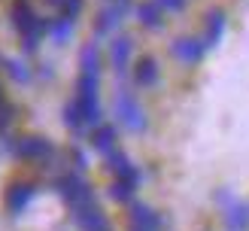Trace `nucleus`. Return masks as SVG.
<instances>
[{"instance_id":"1","label":"nucleus","mask_w":249,"mask_h":231,"mask_svg":"<svg viewBox=\"0 0 249 231\" xmlns=\"http://www.w3.org/2000/svg\"><path fill=\"white\" fill-rule=\"evenodd\" d=\"M82 73H79V94H76V107L82 113L85 125H101V101H97V76H101V55L97 46L89 43L82 49Z\"/></svg>"},{"instance_id":"2","label":"nucleus","mask_w":249,"mask_h":231,"mask_svg":"<svg viewBox=\"0 0 249 231\" xmlns=\"http://www.w3.org/2000/svg\"><path fill=\"white\" fill-rule=\"evenodd\" d=\"M9 152L18 158V161H49V158L55 155L52 143H49L46 137H16L9 143Z\"/></svg>"},{"instance_id":"3","label":"nucleus","mask_w":249,"mask_h":231,"mask_svg":"<svg viewBox=\"0 0 249 231\" xmlns=\"http://www.w3.org/2000/svg\"><path fill=\"white\" fill-rule=\"evenodd\" d=\"M55 189H58V195L73 207V210H76V207H82V204H91V201H94L91 186H89V182H85L79 174H64V177L55 182Z\"/></svg>"},{"instance_id":"4","label":"nucleus","mask_w":249,"mask_h":231,"mask_svg":"<svg viewBox=\"0 0 249 231\" xmlns=\"http://www.w3.org/2000/svg\"><path fill=\"white\" fill-rule=\"evenodd\" d=\"M116 116L128 131H143L146 128V113H143V107L137 104V97L131 91L116 94Z\"/></svg>"},{"instance_id":"5","label":"nucleus","mask_w":249,"mask_h":231,"mask_svg":"<svg viewBox=\"0 0 249 231\" xmlns=\"http://www.w3.org/2000/svg\"><path fill=\"white\" fill-rule=\"evenodd\" d=\"M73 216H76V222L82 231H109V222H107V216L101 213V207H97L94 201L91 204H82L73 210Z\"/></svg>"},{"instance_id":"6","label":"nucleus","mask_w":249,"mask_h":231,"mask_svg":"<svg viewBox=\"0 0 249 231\" xmlns=\"http://www.w3.org/2000/svg\"><path fill=\"white\" fill-rule=\"evenodd\" d=\"M107 167L116 174L119 182H131V186H137V179H140V177H137V167L131 164V158L124 155V152H116L113 149V152L107 155Z\"/></svg>"},{"instance_id":"7","label":"nucleus","mask_w":249,"mask_h":231,"mask_svg":"<svg viewBox=\"0 0 249 231\" xmlns=\"http://www.w3.org/2000/svg\"><path fill=\"white\" fill-rule=\"evenodd\" d=\"M131 228L137 231H161V219L152 207L146 204H131Z\"/></svg>"},{"instance_id":"8","label":"nucleus","mask_w":249,"mask_h":231,"mask_svg":"<svg viewBox=\"0 0 249 231\" xmlns=\"http://www.w3.org/2000/svg\"><path fill=\"white\" fill-rule=\"evenodd\" d=\"M124 12H128V0H116L113 6H107L101 16H97V34H113L122 24Z\"/></svg>"},{"instance_id":"9","label":"nucleus","mask_w":249,"mask_h":231,"mask_svg":"<svg viewBox=\"0 0 249 231\" xmlns=\"http://www.w3.org/2000/svg\"><path fill=\"white\" fill-rule=\"evenodd\" d=\"M131 55H134V43L128 40V36H116V40L109 43V61H113L116 73H124V70H128Z\"/></svg>"},{"instance_id":"10","label":"nucleus","mask_w":249,"mask_h":231,"mask_svg":"<svg viewBox=\"0 0 249 231\" xmlns=\"http://www.w3.org/2000/svg\"><path fill=\"white\" fill-rule=\"evenodd\" d=\"M207 46L201 40H189V36H182V40L173 43V55H177L179 61H185V64H197V61L204 58Z\"/></svg>"},{"instance_id":"11","label":"nucleus","mask_w":249,"mask_h":231,"mask_svg":"<svg viewBox=\"0 0 249 231\" xmlns=\"http://www.w3.org/2000/svg\"><path fill=\"white\" fill-rule=\"evenodd\" d=\"M34 195H36V189L31 186V182H16V186H9V192H6V207L12 213H21L24 207L31 204Z\"/></svg>"},{"instance_id":"12","label":"nucleus","mask_w":249,"mask_h":231,"mask_svg":"<svg viewBox=\"0 0 249 231\" xmlns=\"http://www.w3.org/2000/svg\"><path fill=\"white\" fill-rule=\"evenodd\" d=\"M137 18H140V24L143 28H161L164 24V9H161L155 0H146V3H140L137 6Z\"/></svg>"},{"instance_id":"13","label":"nucleus","mask_w":249,"mask_h":231,"mask_svg":"<svg viewBox=\"0 0 249 231\" xmlns=\"http://www.w3.org/2000/svg\"><path fill=\"white\" fill-rule=\"evenodd\" d=\"M134 82L143 85V89H149V85L158 82V64H155V58L146 55V58L137 61V67H134Z\"/></svg>"},{"instance_id":"14","label":"nucleus","mask_w":249,"mask_h":231,"mask_svg":"<svg viewBox=\"0 0 249 231\" xmlns=\"http://www.w3.org/2000/svg\"><path fill=\"white\" fill-rule=\"evenodd\" d=\"M222 31H225V12H210V16H207V31H204V46L207 49H213L219 40H222Z\"/></svg>"},{"instance_id":"15","label":"nucleus","mask_w":249,"mask_h":231,"mask_svg":"<svg viewBox=\"0 0 249 231\" xmlns=\"http://www.w3.org/2000/svg\"><path fill=\"white\" fill-rule=\"evenodd\" d=\"M94 149L104 152V155H109L116 149V128L113 125H97V131H94Z\"/></svg>"},{"instance_id":"16","label":"nucleus","mask_w":249,"mask_h":231,"mask_svg":"<svg viewBox=\"0 0 249 231\" xmlns=\"http://www.w3.org/2000/svg\"><path fill=\"white\" fill-rule=\"evenodd\" d=\"M46 34L52 36L55 43H64V40H70V34H73V18H67V16L52 18V21H49V31H46Z\"/></svg>"},{"instance_id":"17","label":"nucleus","mask_w":249,"mask_h":231,"mask_svg":"<svg viewBox=\"0 0 249 231\" xmlns=\"http://www.w3.org/2000/svg\"><path fill=\"white\" fill-rule=\"evenodd\" d=\"M64 122H67V128H70V131H82V128H85V122H82V113H79L76 101H70V104L64 107Z\"/></svg>"},{"instance_id":"18","label":"nucleus","mask_w":249,"mask_h":231,"mask_svg":"<svg viewBox=\"0 0 249 231\" xmlns=\"http://www.w3.org/2000/svg\"><path fill=\"white\" fill-rule=\"evenodd\" d=\"M246 222H249V207L246 204H234L228 210V225L231 228H243Z\"/></svg>"},{"instance_id":"19","label":"nucleus","mask_w":249,"mask_h":231,"mask_svg":"<svg viewBox=\"0 0 249 231\" xmlns=\"http://www.w3.org/2000/svg\"><path fill=\"white\" fill-rule=\"evenodd\" d=\"M109 198H113V201H131L134 198V186H131V182H113V186H109Z\"/></svg>"},{"instance_id":"20","label":"nucleus","mask_w":249,"mask_h":231,"mask_svg":"<svg viewBox=\"0 0 249 231\" xmlns=\"http://www.w3.org/2000/svg\"><path fill=\"white\" fill-rule=\"evenodd\" d=\"M12 119H16V107L6 104V101H0V134L12 125Z\"/></svg>"},{"instance_id":"21","label":"nucleus","mask_w":249,"mask_h":231,"mask_svg":"<svg viewBox=\"0 0 249 231\" xmlns=\"http://www.w3.org/2000/svg\"><path fill=\"white\" fill-rule=\"evenodd\" d=\"M6 70H9V76H12V79H18V82H28V79H31V73L24 70L21 61H6Z\"/></svg>"},{"instance_id":"22","label":"nucleus","mask_w":249,"mask_h":231,"mask_svg":"<svg viewBox=\"0 0 249 231\" xmlns=\"http://www.w3.org/2000/svg\"><path fill=\"white\" fill-rule=\"evenodd\" d=\"M155 3H158L161 9H167V12H179V9L185 6V0H155Z\"/></svg>"},{"instance_id":"23","label":"nucleus","mask_w":249,"mask_h":231,"mask_svg":"<svg viewBox=\"0 0 249 231\" xmlns=\"http://www.w3.org/2000/svg\"><path fill=\"white\" fill-rule=\"evenodd\" d=\"M49 3H52V6H58V9H61V6L67 3V0H49Z\"/></svg>"},{"instance_id":"24","label":"nucleus","mask_w":249,"mask_h":231,"mask_svg":"<svg viewBox=\"0 0 249 231\" xmlns=\"http://www.w3.org/2000/svg\"><path fill=\"white\" fill-rule=\"evenodd\" d=\"M0 101H6V97H3V89H0Z\"/></svg>"}]
</instances>
